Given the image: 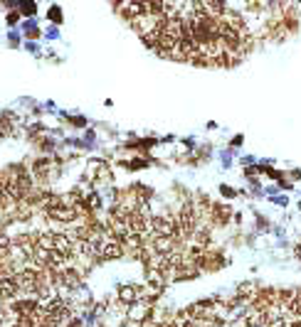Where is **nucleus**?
Here are the masks:
<instances>
[{
    "mask_svg": "<svg viewBox=\"0 0 301 327\" xmlns=\"http://www.w3.org/2000/svg\"><path fill=\"white\" fill-rule=\"evenodd\" d=\"M89 175H91L96 182H106V180H109V167H106V163H94V165H89Z\"/></svg>",
    "mask_w": 301,
    "mask_h": 327,
    "instance_id": "20e7f679",
    "label": "nucleus"
},
{
    "mask_svg": "<svg viewBox=\"0 0 301 327\" xmlns=\"http://www.w3.org/2000/svg\"><path fill=\"white\" fill-rule=\"evenodd\" d=\"M141 295H144V288H139V285H126L119 290L121 305H136V303H141Z\"/></svg>",
    "mask_w": 301,
    "mask_h": 327,
    "instance_id": "f03ea898",
    "label": "nucleus"
},
{
    "mask_svg": "<svg viewBox=\"0 0 301 327\" xmlns=\"http://www.w3.org/2000/svg\"><path fill=\"white\" fill-rule=\"evenodd\" d=\"M17 293H20V288H17V280L15 278H0V298L2 300H10Z\"/></svg>",
    "mask_w": 301,
    "mask_h": 327,
    "instance_id": "7ed1b4c3",
    "label": "nucleus"
},
{
    "mask_svg": "<svg viewBox=\"0 0 301 327\" xmlns=\"http://www.w3.org/2000/svg\"><path fill=\"white\" fill-rule=\"evenodd\" d=\"M99 256H101L104 261H114V259H121V256H124V246H121V244H116V241H114V239L109 236V239H106V241H104V244L99 246Z\"/></svg>",
    "mask_w": 301,
    "mask_h": 327,
    "instance_id": "f257e3e1",
    "label": "nucleus"
}]
</instances>
